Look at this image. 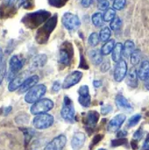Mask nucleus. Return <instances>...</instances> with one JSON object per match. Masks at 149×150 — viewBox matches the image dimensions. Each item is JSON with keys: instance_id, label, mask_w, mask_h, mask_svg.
<instances>
[{"instance_id": "nucleus-1", "label": "nucleus", "mask_w": 149, "mask_h": 150, "mask_svg": "<svg viewBox=\"0 0 149 150\" xmlns=\"http://www.w3.org/2000/svg\"><path fill=\"white\" fill-rule=\"evenodd\" d=\"M50 18V12L45 10H40L34 12L27 13L21 19L22 23L29 29H35L45 23Z\"/></svg>"}, {"instance_id": "nucleus-2", "label": "nucleus", "mask_w": 149, "mask_h": 150, "mask_svg": "<svg viewBox=\"0 0 149 150\" xmlns=\"http://www.w3.org/2000/svg\"><path fill=\"white\" fill-rule=\"evenodd\" d=\"M57 18H58L56 14L50 17L44 23V25L38 29L35 35V40L39 44H44L48 40L51 33H53L57 25Z\"/></svg>"}, {"instance_id": "nucleus-3", "label": "nucleus", "mask_w": 149, "mask_h": 150, "mask_svg": "<svg viewBox=\"0 0 149 150\" xmlns=\"http://www.w3.org/2000/svg\"><path fill=\"white\" fill-rule=\"evenodd\" d=\"M47 87L44 84H37L29 90L25 96V101L28 104H34L40 100L41 98L46 94Z\"/></svg>"}, {"instance_id": "nucleus-4", "label": "nucleus", "mask_w": 149, "mask_h": 150, "mask_svg": "<svg viewBox=\"0 0 149 150\" xmlns=\"http://www.w3.org/2000/svg\"><path fill=\"white\" fill-rule=\"evenodd\" d=\"M54 102L49 98H41L36 103L32 104L30 108V112L33 115H39L42 113H47L54 108Z\"/></svg>"}, {"instance_id": "nucleus-5", "label": "nucleus", "mask_w": 149, "mask_h": 150, "mask_svg": "<svg viewBox=\"0 0 149 150\" xmlns=\"http://www.w3.org/2000/svg\"><path fill=\"white\" fill-rule=\"evenodd\" d=\"M75 115L76 112L73 102L68 96H65L63 99L62 107L61 110V116L64 120L72 123L75 120Z\"/></svg>"}, {"instance_id": "nucleus-6", "label": "nucleus", "mask_w": 149, "mask_h": 150, "mask_svg": "<svg viewBox=\"0 0 149 150\" xmlns=\"http://www.w3.org/2000/svg\"><path fill=\"white\" fill-rule=\"evenodd\" d=\"M54 122V119L51 114L42 113V114L36 115L34 117L32 120V125L36 129L43 130L52 127Z\"/></svg>"}, {"instance_id": "nucleus-7", "label": "nucleus", "mask_w": 149, "mask_h": 150, "mask_svg": "<svg viewBox=\"0 0 149 150\" xmlns=\"http://www.w3.org/2000/svg\"><path fill=\"white\" fill-rule=\"evenodd\" d=\"M61 22L64 27L69 31H75L81 25V21L78 16L71 12H66L61 18Z\"/></svg>"}, {"instance_id": "nucleus-8", "label": "nucleus", "mask_w": 149, "mask_h": 150, "mask_svg": "<svg viewBox=\"0 0 149 150\" xmlns=\"http://www.w3.org/2000/svg\"><path fill=\"white\" fill-rule=\"evenodd\" d=\"M73 57V48L72 45L68 42H65L62 44L60 49V56L59 62L64 66H68L71 63V60Z\"/></svg>"}, {"instance_id": "nucleus-9", "label": "nucleus", "mask_w": 149, "mask_h": 150, "mask_svg": "<svg viewBox=\"0 0 149 150\" xmlns=\"http://www.w3.org/2000/svg\"><path fill=\"white\" fill-rule=\"evenodd\" d=\"M23 62L22 60L18 56V55H12L10 60H9V74L8 77L9 78H14L16 75L18 73L19 70L22 69L23 68Z\"/></svg>"}, {"instance_id": "nucleus-10", "label": "nucleus", "mask_w": 149, "mask_h": 150, "mask_svg": "<svg viewBox=\"0 0 149 150\" xmlns=\"http://www.w3.org/2000/svg\"><path fill=\"white\" fill-rule=\"evenodd\" d=\"M127 69H128L127 63L125 60H120L119 62H117L113 74L116 82H121L124 80L125 77H126Z\"/></svg>"}, {"instance_id": "nucleus-11", "label": "nucleus", "mask_w": 149, "mask_h": 150, "mask_svg": "<svg viewBox=\"0 0 149 150\" xmlns=\"http://www.w3.org/2000/svg\"><path fill=\"white\" fill-rule=\"evenodd\" d=\"M83 77V73L81 71H73L72 73L68 74L66 78L63 81L62 83V88L63 89H68L72 86H75L77 84Z\"/></svg>"}, {"instance_id": "nucleus-12", "label": "nucleus", "mask_w": 149, "mask_h": 150, "mask_svg": "<svg viewBox=\"0 0 149 150\" xmlns=\"http://www.w3.org/2000/svg\"><path fill=\"white\" fill-rule=\"evenodd\" d=\"M67 143V137L64 134H60L54 138L46 147L44 150H62Z\"/></svg>"}, {"instance_id": "nucleus-13", "label": "nucleus", "mask_w": 149, "mask_h": 150, "mask_svg": "<svg viewBox=\"0 0 149 150\" xmlns=\"http://www.w3.org/2000/svg\"><path fill=\"white\" fill-rule=\"evenodd\" d=\"M78 102L83 107H90L91 104L90 90L87 85H83L78 90Z\"/></svg>"}, {"instance_id": "nucleus-14", "label": "nucleus", "mask_w": 149, "mask_h": 150, "mask_svg": "<svg viewBox=\"0 0 149 150\" xmlns=\"http://www.w3.org/2000/svg\"><path fill=\"white\" fill-rule=\"evenodd\" d=\"M126 117L125 114L123 113H120V114H118L116 115L113 119L111 120V121L109 122L108 124V131L110 133H113V132H116V131H119V128L121 127V126L123 125V123L126 121Z\"/></svg>"}, {"instance_id": "nucleus-15", "label": "nucleus", "mask_w": 149, "mask_h": 150, "mask_svg": "<svg viewBox=\"0 0 149 150\" xmlns=\"http://www.w3.org/2000/svg\"><path fill=\"white\" fill-rule=\"evenodd\" d=\"M40 78L37 75H33L31 76H28L22 83V85L20 86V88L18 89V93L22 94L25 92H27L29 90H31L32 87H34L35 85H37L38 82H39Z\"/></svg>"}, {"instance_id": "nucleus-16", "label": "nucleus", "mask_w": 149, "mask_h": 150, "mask_svg": "<svg viewBox=\"0 0 149 150\" xmlns=\"http://www.w3.org/2000/svg\"><path fill=\"white\" fill-rule=\"evenodd\" d=\"M99 120V113L96 111H90L89 112L85 118H84V125L86 128H94Z\"/></svg>"}, {"instance_id": "nucleus-17", "label": "nucleus", "mask_w": 149, "mask_h": 150, "mask_svg": "<svg viewBox=\"0 0 149 150\" xmlns=\"http://www.w3.org/2000/svg\"><path fill=\"white\" fill-rule=\"evenodd\" d=\"M86 140V136L83 133L78 132L76 133L71 140V147L74 150H77L79 149H81Z\"/></svg>"}, {"instance_id": "nucleus-18", "label": "nucleus", "mask_w": 149, "mask_h": 150, "mask_svg": "<svg viewBox=\"0 0 149 150\" xmlns=\"http://www.w3.org/2000/svg\"><path fill=\"white\" fill-rule=\"evenodd\" d=\"M25 79L26 78H25V74L24 73L16 76L14 78H12L11 80V82L8 84V90H9V91L12 92V91H15L18 90L20 88V86L22 85L23 82Z\"/></svg>"}, {"instance_id": "nucleus-19", "label": "nucleus", "mask_w": 149, "mask_h": 150, "mask_svg": "<svg viewBox=\"0 0 149 150\" xmlns=\"http://www.w3.org/2000/svg\"><path fill=\"white\" fill-rule=\"evenodd\" d=\"M138 73L137 70L134 68H132L128 72H127V76H126V84L132 88H136L138 86Z\"/></svg>"}, {"instance_id": "nucleus-20", "label": "nucleus", "mask_w": 149, "mask_h": 150, "mask_svg": "<svg viewBox=\"0 0 149 150\" xmlns=\"http://www.w3.org/2000/svg\"><path fill=\"white\" fill-rule=\"evenodd\" d=\"M47 62V57L46 54H37L35 55L32 60V68L33 69H39V68H42L43 66H45V64Z\"/></svg>"}, {"instance_id": "nucleus-21", "label": "nucleus", "mask_w": 149, "mask_h": 150, "mask_svg": "<svg viewBox=\"0 0 149 150\" xmlns=\"http://www.w3.org/2000/svg\"><path fill=\"white\" fill-rule=\"evenodd\" d=\"M138 76L141 80L145 81L149 76V62L148 61H143L137 71Z\"/></svg>"}, {"instance_id": "nucleus-22", "label": "nucleus", "mask_w": 149, "mask_h": 150, "mask_svg": "<svg viewBox=\"0 0 149 150\" xmlns=\"http://www.w3.org/2000/svg\"><path fill=\"white\" fill-rule=\"evenodd\" d=\"M123 55V44L122 43H117L112 52V59L115 62H119L120 60H122Z\"/></svg>"}, {"instance_id": "nucleus-23", "label": "nucleus", "mask_w": 149, "mask_h": 150, "mask_svg": "<svg viewBox=\"0 0 149 150\" xmlns=\"http://www.w3.org/2000/svg\"><path fill=\"white\" fill-rule=\"evenodd\" d=\"M89 56L95 65H99L102 64L103 62V54L101 53V50L97 49H92L89 52Z\"/></svg>"}, {"instance_id": "nucleus-24", "label": "nucleus", "mask_w": 149, "mask_h": 150, "mask_svg": "<svg viewBox=\"0 0 149 150\" xmlns=\"http://www.w3.org/2000/svg\"><path fill=\"white\" fill-rule=\"evenodd\" d=\"M135 50V45L132 40H126L123 45V55L125 57H129Z\"/></svg>"}, {"instance_id": "nucleus-25", "label": "nucleus", "mask_w": 149, "mask_h": 150, "mask_svg": "<svg viewBox=\"0 0 149 150\" xmlns=\"http://www.w3.org/2000/svg\"><path fill=\"white\" fill-rule=\"evenodd\" d=\"M115 40H109L108 41H106L103 47H101V53L103 55H108L109 54H111L115 47Z\"/></svg>"}, {"instance_id": "nucleus-26", "label": "nucleus", "mask_w": 149, "mask_h": 150, "mask_svg": "<svg viewBox=\"0 0 149 150\" xmlns=\"http://www.w3.org/2000/svg\"><path fill=\"white\" fill-rule=\"evenodd\" d=\"M116 105L119 108H123V109H132V105H130V103L122 95L117 96V98H116Z\"/></svg>"}, {"instance_id": "nucleus-27", "label": "nucleus", "mask_w": 149, "mask_h": 150, "mask_svg": "<svg viewBox=\"0 0 149 150\" xmlns=\"http://www.w3.org/2000/svg\"><path fill=\"white\" fill-rule=\"evenodd\" d=\"M91 20H92V23L94 24L95 26L97 27H101L103 25H104V16L101 12H96L92 15L91 17Z\"/></svg>"}, {"instance_id": "nucleus-28", "label": "nucleus", "mask_w": 149, "mask_h": 150, "mask_svg": "<svg viewBox=\"0 0 149 150\" xmlns=\"http://www.w3.org/2000/svg\"><path fill=\"white\" fill-rule=\"evenodd\" d=\"M111 34H112V32H111V28H109L108 26H105L101 29L100 31V33H99V36H100V40L102 41H108L110 37H111Z\"/></svg>"}, {"instance_id": "nucleus-29", "label": "nucleus", "mask_w": 149, "mask_h": 150, "mask_svg": "<svg viewBox=\"0 0 149 150\" xmlns=\"http://www.w3.org/2000/svg\"><path fill=\"white\" fill-rule=\"evenodd\" d=\"M104 20L106 22L112 21L116 18V11L113 8H109L106 11H105V13L103 14Z\"/></svg>"}, {"instance_id": "nucleus-30", "label": "nucleus", "mask_w": 149, "mask_h": 150, "mask_svg": "<svg viewBox=\"0 0 149 150\" xmlns=\"http://www.w3.org/2000/svg\"><path fill=\"white\" fill-rule=\"evenodd\" d=\"M131 57V62L133 66H136L137 64L140 63L141 62V52L139 49L134 50V52L132 54Z\"/></svg>"}, {"instance_id": "nucleus-31", "label": "nucleus", "mask_w": 149, "mask_h": 150, "mask_svg": "<svg viewBox=\"0 0 149 150\" xmlns=\"http://www.w3.org/2000/svg\"><path fill=\"white\" fill-rule=\"evenodd\" d=\"M100 40V36L97 33H92L88 39V42L91 47H96L97 45H98Z\"/></svg>"}, {"instance_id": "nucleus-32", "label": "nucleus", "mask_w": 149, "mask_h": 150, "mask_svg": "<svg viewBox=\"0 0 149 150\" xmlns=\"http://www.w3.org/2000/svg\"><path fill=\"white\" fill-rule=\"evenodd\" d=\"M141 120V114H135L133 116H132L129 120H128V122H127V127H133L134 126H136L140 120Z\"/></svg>"}, {"instance_id": "nucleus-33", "label": "nucleus", "mask_w": 149, "mask_h": 150, "mask_svg": "<svg viewBox=\"0 0 149 150\" xmlns=\"http://www.w3.org/2000/svg\"><path fill=\"white\" fill-rule=\"evenodd\" d=\"M121 24H122V21L121 19L119 18V17H116L113 20L111 21V24H110V28L113 31H117L120 28L121 26Z\"/></svg>"}, {"instance_id": "nucleus-34", "label": "nucleus", "mask_w": 149, "mask_h": 150, "mask_svg": "<svg viewBox=\"0 0 149 150\" xmlns=\"http://www.w3.org/2000/svg\"><path fill=\"white\" fill-rule=\"evenodd\" d=\"M126 4V0H114L113 2V9L114 10H122Z\"/></svg>"}, {"instance_id": "nucleus-35", "label": "nucleus", "mask_w": 149, "mask_h": 150, "mask_svg": "<svg viewBox=\"0 0 149 150\" xmlns=\"http://www.w3.org/2000/svg\"><path fill=\"white\" fill-rule=\"evenodd\" d=\"M33 0H18V6H23L25 9L32 8L33 6Z\"/></svg>"}, {"instance_id": "nucleus-36", "label": "nucleus", "mask_w": 149, "mask_h": 150, "mask_svg": "<svg viewBox=\"0 0 149 150\" xmlns=\"http://www.w3.org/2000/svg\"><path fill=\"white\" fill-rule=\"evenodd\" d=\"M68 2V0H48V3L50 5L54 6V7H57V8H61L63 5L66 4V3Z\"/></svg>"}, {"instance_id": "nucleus-37", "label": "nucleus", "mask_w": 149, "mask_h": 150, "mask_svg": "<svg viewBox=\"0 0 149 150\" xmlns=\"http://www.w3.org/2000/svg\"><path fill=\"white\" fill-rule=\"evenodd\" d=\"M5 75H6V65H5V62L4 61L2 66L0 67V85L3 83Z\"/></svg>"}, {"instance_id": "nucleus-38", "label": "nucleus", "mask_w": 149, "mask_h": 150, "mask_svg": "<svg viewBox=\"0 0 149 150\" xmlns=\"http://www.w3.org/2000/svg\"><path fill=\"white\" fill-rule=\"evenodd\" d=\"M109 5H110V3L108 0H104L98 3V8L99 10H102V11H106L107 9H109Z\"/></svg>"}, {"instance_id": "nucleus-39", "label": "nucleus", "mask_w": 149, "mask_h": 150, "mask_svg": "<svg viewBox=\"0 0 149 150\" xmlns=\"http://www.w3.org/2000/svg\"><path fill=\"white\" fill-rule=\"evenodd\" d=\"M127 142L125 138H119L117 140H114L112 141V146L114 147H117V146H121V145H124L126 144Z\"/></svg>"}, {"instance_id": "nucleus-40", "label": "nucleus", "mask_w": 149, "mask_h": 150, "mask_svg": "<svg viewBox=\"0 0 149 150\" xmlns=\"http://www.w3.org/2000/svg\"><path fill=\"white\" fill-rule=\"evenodd\" d=\"M112 105H104V106H102V108H101V112L103 113V114H107V113H109V112H112Z\"/></svg>"}, {"instance_id": "nucleus-41", "label": "nucleus", "mask_w": 149, "mask_h": 150, "mask_svg": "<svg viewBox=\"0 0 149 150\" xmlns=\"http://www.w3.org/2000/svg\"><path fill=\"white\" fill-rule=\"evenodd\" d=\"M111 65H110V62L108 61H105L104 62H102L101 64V71L102 72H106L109 70Z\"/></svg>"}, {"instance_id": "nucleus-42", "label": "nucleus", "mask_w": 149, "mask_h": 150, "mask_svg": "<svg viewBox=\"0 0 149 150\" xmlns=\"http://www.w3.org/2000/svg\"><path fill=\"white\" fill-rule=\"evenodd\" d=\"M61 88V84L59 81H56L54 83L53 86H52V91L53 92H58Z\"/></svg>"}, {"instance_id": "nucleus-43", "label": "nucleus", "mask_w": 149, "mask_h": 150, "mask_svg": "<svg viewBox=\"0 0 149 150\" xmlns=\"http://www.w3.org/2000/svg\"><path fill=\"white\" fill-rule=\"evenodd\" d=\"M142 136H143V132H142L141 129H139V130H137V131L135 132V134H133V139H134L135 141H139V140H141V139L142 138Z\"/></svg>"}, {"instance_id": "nucleus-44", "label": "nucleus", "mask_w": 149, "mask_h": 150, "mask_svg": "<svg viewBox=\"0 0 149 150\" xmlns=\"http://www.w3.org/2000/svg\"><path fill=\"white\" fill-rule=\"evenodd\" d=\"M93 2H94V0H82L81 1V4L83 7L88 8V7H90L93 4Z\"/></svg>"}, {"instance_id": "nucleus-45", "label": "nucleus", "mask_w": 149, "mask_h": 150, "mask_svg": "<svg viewBox=\"0 0 149 150\" xmlns=\"http://www.w3.org/2000/svg\"><path fill=\"white\" fill-rule=\"evenodd\" d=\"M16 0H4V4L8 7H12Z\"/></svg>"}, {"instance_id": "nucleus-46", "label": "nucleus", "mask_w": 149, "mask_h": 150, "mask_svg": "<svg viewBox=\"0 0 149 150\" xmlns=\"http://www.w3.org/2000/svg\"><path fill=\"white\" fill-rule=\"evenodd\" d=\"M142 149L143 150H149V135L148 136V138L146 139L143 146H142Z\"/></svg>"}, {"instance_id": "nucleus-47", "label": "nucleus", "mask_w": 149, "mask_h": 150, "mask_svg": "<svg viewBox=\"0 0 149 150\" xmlns=\"http://www.w3.org/2000/svg\"><path fill=\"white\" fill-rule=\"evenodd\" d=\"M102 138H103V135H97V136H95L94 137V141H93V145H95L98 142H100L102 140Z\"/></svg>"}, {"instance_id": "nucleus-48", "label": "nucleus", "mask_w": 149, "mask_h": 150, "mask_svg": "<svg viewBox=\"0 0 149 150\" xmlns=\"http://www.w3.org/2000/svg\"><path fill=\"white\" fill-rule=\"evenodd\" d=\"M126 134H127V133L126 132H125V131H119V133H118V138H124L125 136H126Z\"/></svg>"}, {"instance_id": "nucleus-49", "label": "nucleus", "mask_w": 149, "mask_h": 150, "mask_svg": "<svg viewBox=\"0 0 149 150\" xmlns=\"http://www.w3.org/2000/svg\"><path fill=\"white\" fill-rule=\"evenodd\" d=\"M4 62V54H3V50L0 48V67L2 66Z\"/></svg>"}, {"instance_id": "nucleus-50", "label": "nucleus", "mask_w": 149, "mask_h": 150, "mask_svg": "<svg viewBox=\"0 0 149 150\" xmlns=\"http://www.w3.org/2000/svg\"><path fill=\"white\" fill-rule=\"evenodd\" d=\"M93 84H94V86L96 88H98V87H101L102 86V82L101 81H94Z\"/></svg>"}, {"instance_id": "nucleus-51", "label": "nucleus", "mask_w": 149, "mask_h": 150, "mask_svg": "<svg viewBox=\"0 0 149 150\" xmlns=\"http://www.w3.org/2000/svg\"><path fill=\"white\" fill-rule=\"evenodd\" d=\"M145 87H146L147 90L149 91V76L145 80Z\"/></svg>"}, {"instance_id": "nucleus-52", "label": "nucleus", "mask_w": 149, "mask_h": 150, "mask_svg": "<svg viewBox=\"0 0 149 150\" xmlns=\"http://www.w3.org/2000/svg\"><path fill=\"white\" fill-rule=\"evenodd\" d=\"M98 150H106V149H99Z\"/></svg>"}, {"instance_id": "nucleus-53", "label": "nucleus", "mask_w": 149, "mask_h": 150, "mask_svg": "<svg viewBox=\"0 0 149 150\" xmlns=\"http://www.w3.org/2000/svg\"><path fill=\"white\" fill-rule=\"evenodd\" d=\"M97 1H98V3H99V2H101V1H104V0H97Z\"/></svg>"}]
</instances>
